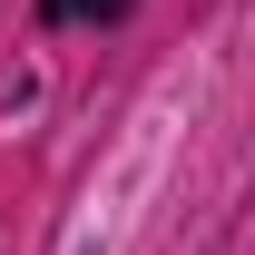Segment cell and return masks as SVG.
<instances>
[{"mask_svg":"<svg viewBox=\"0 0 255 255\" xmlns=\"http://www.w3.org/2000/svg\"><path fill=\"white\" fill-rule=\"evenodd\" d=\"M69 255H98V246H69Z\"/></svg>","mask_w":255,"mask_h":255,"instance_id":"cell-2","label":"cell"},{"mask_svg":"<svg viewBox=\"0 0 255 255\" xmlns=\"http://www.w3.org/2000/svg\"><path fill=\"white\" fill-rule=\"evenodd\" d=\"M39 10H49V20H118L128 0H39Z\"/></svg>","mask_w":255,"mask_h":255,"instance_id":"cell-1","label":"cell"}]
</instances>
